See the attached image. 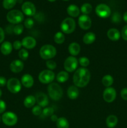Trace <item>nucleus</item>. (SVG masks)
Segmentation results:
<instances>
[{
  "label": "nucleus",
  "instance_id": "f257e3e1",
  "mask_svg": "<svg viewBox=\"0 0 127 128\" xmlns=\"http://www.w3.org/2000/svg\"><path fill=\"white\" fill-rule=\"evenodd\" d=\"M90 80V72L85 68L77 69L73 76V82L75 86L83 88L87 86Z\"/></svg>",
  "mask_w": 127,
  "mask_h": 128
},
{
  "label": "nucleus",
  "instance_id": "f03ea898",
  "mask_svg": "<svg viewBox=\"0 0 127 128\" xmlns=\"http://www.w3.org/2000/svg\"><path fill=\"white\" fill-rule=\"evenodd\" d=\"M47 91L49 97L54 101H59L63 96V90L59 84L56 82H52L47 88Z\"/></svg>",
  "mask_w": 127,
  "mask_h": 128
},
{
  "label": "nucleus",
  "instance_id": "7ed1b4c3",
  "mask_svg": "<svg viewBox=\"0 0 127 128\" xmlns=\"http://www.w3.org/2000/svg\"><path fill=\"white\" fill-rule=\"evenodd\" d=\"M57 50L54 46L51 44H45L41 48L39 54L41 58L45 60H49L56 56Z\"/></svg>",
  "mask_w": 127,
  "mask_h": 128
},
{
  "label": "nucleus",
  "instance_id": "20e7f679",
  "mask_svg": "<svg viewBox=\"0 0 127 128\" xmlns=\"http://www.w3.org/2000/svg\"><path fill=\"white\" fill-rule=\"evenodd\" d=\"M6 19L10 23L17 24L24 20V14L19 10H13L7 12Z\"/></svg>",
  "mask_w": 127,
  "mask_h": 128
},
{
  "label": "nucleus",
  "instance_id": "39448f33",
  "mask_svg": "<svg viewBox=\"0 0 127 128\" xmlns=\"http://www.w3.org/2000/svg\"><path fill=\"white\" fill-rule=\"evenodd\" d=\"M75 27V21L72 18H66L61 24V30L65 34H70L73 32Z\"/></svg>",
  "mask_w": 127,
  "mask_h": 128
},
{
  "label": "nucleus",
  "instance_id": "423d86ee",
  "mask_svg": "<svg viewBox=\"0 0 127 128\" xmlns=\"http://www.w3.org/2000/svg\"><path fill=\"white\" fill-rule=\"evenodd\" d=\"M39 80L42 84H51L55 78V74L52 71L46 70L41 71L38 76Z\"/></svg>",
  "mask_w": 127,
  "mask_h": 128
},
{
  "label": "nucleus",
  "instance_id": "0eeeda50",
  "mask_svg": "<svg viewBox=\"0 0 127 128\" xmlns=\"http://www.w3.org/2000/svg\"><path fill=\"white\" fill-rule=\"evenodd\" d=\"M1 120L5 125L8 126H12L16 124L18 118L16 114L9 111V112H4L2 114Z\"/></svg>",
  "mask_w": 127,
  "mask_h": 128
},
{
  "label": "nucleus",
  "instance_id": "6e6552de",
  "mask_svg": "<svg viewBox=\"0 0 127 128\" xmlns=\"http://www.w3.org/2000/svg\"><path fill=\"white\" fill-rule=\"evenodd\" d=\"M7 90L13 94L18 93L21 90V83L19 80L16 78H10L7 81Z\"/></svg>",
  "mask_w": 127,
  "mask_h": 128
},
{
  "label": "nucleus",
  "instance_id": "1a4fd4ad",
  "mask_svg": "<svg viewBox=\"0 0 127 128\" xmlns=\"http://www.w3.org/2000/svg\"><path fill=\"white\" fill-rule=\"evenodd\" d=\"M78 60L74 56H68L65 60L64 67L67 72H72L75 71L78 66Z\"/></svg>",
  "mask_w": 127,
  "mask_h": 128
},
{
  "label": "nucleus",
  "instance_id": "9d476101",
  "mask_svg": "<svg viewBox=\"0 0 127 128\" xmlns=\"http://www.w3.org/2000/svg\"><path fill=\"white\" fill-rule=\"evenodd\" d=\"M95 12L100 18H107L110 16L111 10L108 5L105 4H100L96 7Z\"/></svg>",
  "mask_w": 127,
  "mask_h": 128
},
{
  "label": "nucleus",
  "instance_id": "9b49d317",
  "mask_svg": "<svg viewBox=\"0 0 127 128\" xmlns=\"http://www.w3.org/2000/svg\"><path fill=\"white\" fill-rule=\"evenodd\" d=\"M21 9H22V13L26 14V16H32L36 14V9L35 5L30 1H26L24 2Z\"/></svg>",
  "mask_w": 127,
  "mask_h": 128
},
{
  "label": "nucleus",
  "instance_id": "f8f14e48",
  "mask_svg": "<svg viewBox=\"0 0 127 128\" xmlns=\"http://www.w3.org/2000/svg\"><path fill=\"white\" fill-rule=\"evenodd\" d=\"M117 96V92L113 88L108 87L103 92V100L107 102H112L115 101Z\"/></svg>",
  "mask_w": 127,
  "mask_h": 128
},
{
  "label": "nucleus",
  "instance_id": "ddd939ff",
  "mask_svg": "<svg viewBox=\"0 0 127 128\" xmlns=\"http://www.w3.org/2000/svg\"><path fill=\"white\" fill-rule=\"evenodd\" d=\"M80 28L83 30H87L90 28L92 26V20L90 18L85 14L81 15L78 20Z\"/></svg>",
  "mask_w": 127,
  "mask_h": 128
},
{
  "label": "nucleus",
  "instance_id": "4468645a",
  "mask_svg": "<svg viewBox=\"0 0 127 128\" xmlns=\"http://www.w3.org/2000/svg\"><path fill=\"white\" fill-rule=\"evenodd\" d=\"M36 102L41 107H46L49 104L48 96L45 93L39 92L36 94Z\"/></svg>",
  "mask_w": 127,
  "mask_h": 128
},
{
  "label": "nucleus",
  "instance_id": "2eb2a0df",
  "mask_svg": "<svg viewBox=\"0 0 127 128\" xmlns=\"http://www.w3.org/2000/svg\"><path fill=\"white\" fill-rule=\"evenodd\" d=\"M22 46L27 50H32L36 46V40L32 36H26L22 39Z\"/></svg>",
  "mask_w": 127,
  "mask_h": 128
},
{
  "label": "nucleus",
  "instance_id": "dca6fc26",
  "mask_svg": "<svg viewBox=\"0 0 127 128\" xmlns=\"http://www.w3.org/2000/svg\"><path fill=\"white\" fill-rule=\"evenodd\" d=\"M10 70L12 72L18 73L22 71L24 68V63L22 61L19 60H14L10 64Z\"/></svg>",
  "mask_w": 127,
  "mask_h": 128
},
{
  "label": "nucleus",
  "instance_id": "f3484780",
  "mask_svg": "<svg viewBox=\"0 0 127 128\" xmlns=\"http://www.w3.org/2000/svg\"><path fill=\"white\" fill-rule=\"evenodd\" d=\"M21 84L25 88H29L34 84V79L29 74H25L21 78Z\"/></svg>",
  "mask_w": 127,
  "mask_h": 128
},
{
  "label": "nucleus",
  "instance_id": "a211bd4d",
  "mask_svg": "<svg viewBox=\"0 0 127 128\" xmlns=\"http://www.w3.org/2000/svg\"><path fill=\"white\" fill-rule=\"evenodd\" d=\"M121 36L120 31L116 28H111L107 31V37L113 41H117L119 40Z\"/></svg>",
  "mask_w": 127,
  "mask_h": 128
},
{
  "label": "nucleus",
  "instance_id": "6ab92c4d",
  "mask_svg": "<svg viewBox=\"0 0 127 128\" xmlns=\"http://www.w3.org/2000/svg\"><path fill=\"white\" fill-rule=\"evenodd\" d=\"M12 44L9 41H4L2 42L1 44L0 50H1V52L2 54L5 55H9L12 51Z\"/></svg>",
  "mask_w": 127,
  "mask_h": 128
},
{
  "label": "nucleus",
  "instance_id": "aec40b11",
  "mask_svg": "<svg viewBox=\"0 0 127 128\" xmlns=\"http://www.w3.org/2000/svg\"><path fill=\"white\" fill-rule=\"evenodd\" d=\"M67 96L69 98L70 100H75L78 98L79 94V91L77 86H71L67 90Z\"/></svg>",
  "mask_w": 127,
  "mask_h": 128
},
{
  "label": "nucleus",
  "instance_id": "412c9836",
  "mask_svg": "<svg viewBox=\"0 0 127 128\" xmlns=\"http://www.w3.org/2000/svg\"><path fill=\"white\" fill-rule=\"evenodd\" d=\"M68 50L69 53L72 56H77V55L79 54L80 51V45L77 42H72L68 46Z\"/></svg>",
  "mask_w": 127,
  "mask_h": 128
},
{
  "label": "nucleus",
  "instance_id": "4be33fe9",
  "mask_svg": "<svg viewBox=\"0 0 127 128\" xmlns=\"http://www.w3.org/2000/svg\"><path fill=\"white\" fill-rule=\"evenodd\" d=\"M67 12L71 17L76 18L79 16L80 10L77 6L75 4H70L67 8Z\"/></svg>",
  "mask_w": 127,
  "mask_h": 128
},
{
  "label": "nucleus",
  "instance_id": "5701e85b",
  "mask_svg": "<svg viewBox=\"0 0 127 128\" xmlns=\"http://www.w3.org/2000/svg\"><path fill=\"white\" fill-rule=\"evenodd\" d=\"M118 118L115 115H110L106 120V124L108 128H113L118 124Z\"/></svg>",
  "mask_w": 127,
  "mask_h": 128
},
{
  "label": "nucleus",
  "instance_id": "b1692460",
  "mask_svg": "<svg viewBox=\"0 0 127 128\" xmlns=\"http://www.w3.org/2000/svg\"><path fill=\"white\" fill-rule=\"evenodd\" d=\"M96 40V36L93 32H88L86 33L83 37V42L85 44H91Z\"/></svg>",
  "mask_w": 127,
  "mask_h": 128
},
{
  "label": "nucleus",
  "instance_id": "393cba45",
  "mask_svg": "<svg viewBox=\"0 0 127 128\" xmlns=\"http://www.w3.org/2000/svg\"><path fill=\"white\" fill-rule=\"evenodd\" d=\"M36 102V98L32 95H29V96H27L24 100V106L27 108H31L34 107Z\"/></svg>",
  "mask_w": 127,
  "mask_h": 128
},
{
  "label": "nucleus",
  "instance_id": "a878e982",
  "mask_svg": "<svg viewBox=\"0 0 127 128\" xmlns=\"http://www.w3.org/2000/svg\"><path fill=\"white\" fill-rule=\"evenodd\" d=\"M56 126L57 128H69V122L65 118L61 117L57 120Z\"/></svg>",
  "mask_w": 127,
  "mask_h": 128
},
{
  "label": "nucleus",
  "instance_id": "bb28decb",
  "mask_svg": "<svg viewBox=\"0 0 127 128\" xmlns=\"http://www.w3.org/2000/svg\"><path fill=\"white\" fill-rule=\"evenodd\" d=\"M68 73L67 71H61V72H59L57 75V77H56V80L58 81L59 82H61V83H63V82H66V81L68 80Z\"/></svg>",
  "mask_w": 127,
  "mask_h": 128
},
{
  "label": "nucleus",
  "instance_id": "cd10ccee",
  "mask_svg": "<svg viewBox=\"0 0 127 128\" xmlns=\"http://www.w3.org/2000/svg\"><path fill=\"white\" fill-rule=\"evenodd\" d=\"M113 81H114L113 78L110 74H107L105 75V76H103L102 80L103 85L107 88L110 87V86L113 84Z\"/></svg>",
  "mask_w": 127,
  "mask_h": 128
},
{
  "label": "nucleus",
  "instance_id": "c85d7f7f",
  "mask_svg": "<svg viewBox=\"0 0 127 128\" xmlns=\"http://www.w3.org/2000/svg\"><path fill=\"white\" fill-rule=\"evenodd\" d=\"M54 110L53 108H45L42 110V114H41V118H46L49 117V116H51L52 114H54Z\"/></svg>",
  "mask_w": 127,
  "mask_h": 128
},
{
  "label": "nucleus",
  "instance_id": "c756f323",
  "mask_svg": "<svg viewBox=\"0 0 127 128\" xmlns=\"http://www.w3.org/2000/svg\"><path fill=\"white\" fill-rule=\"evenodd\" d=\"M54 40L56 43L59 44H61L65 41L64 34L62 32H56V34L54 36Z\"/></svg>",
  "mask_w": 127,
  "mask_h": 128
},
{
  "label": "nucleus",
  "instance_id": "7c9ffc66",
  "mask_svg": "<svg viewBox=\"0 0 127 128\" xmlns=\"http://www.w3.org/2000/svg\"><path fill=\"white\" fill-rule=\"evenodd\" d=\"M17 0H3L2 6L6 10H11L16 4Z\"/></svg>",
  "mask_w": 127,
  "mask_h": 128
},
{
  "label": "nucleus",
  "instance_id": "2f4dec72",
  "mask_svg": "<svg viewBox=\"0 0 127 128\" xmlns=\"http://www.w3.org/2000/svg\"><path fill=\"white\" fill-rule=\"evenodd\" d=\"M81 12L83 14H88L91 12L92 11V6L89 3H85L81 6Z\"/></svg>",
  "mask_w": 127,
  "mask_h": 128
},
{
  "label": "nucleus",
  "instance_id": "473e14b6",
  "mask_svg": "<svg viewBox=\"0 0 127 128\" xmlns=\"http://www.w3.org/2000/svg\"><path fill=\"white\" fill-rule=\"evenodd\" d=\"M18 56L21 60L26 61L29 57V52L25 49H21L18 52Z\"/></svg>",
  "mask_w": 127,
  "mask_h": 128
},
{
  "label": "nucleus",
  "instance_id": "72a5a7b5",
  "mask_svg": "<svg viewBox=\"0 0 127 128\" xmlns=\"http://www.w3.org/2000/svg\"><path fill=\"white\" fill-rule=\"evenodd\" d=\"M24 30V26L21 24H17L14 26L13 32L16 35H20L22 33Z\"/></svg>",
  "mask_w": 127,
  "mask_h": 128
},
{
  "label": "nucleus",
  "instance_id": "f704fd0d",
  "mask_svg": "<svg viewBox=\"0 0 127 128\" xmlns=\"http://www.w3.org/2000/svg\"><path fill=\"white\" fill-rule=\"evenodd\" d=\"M121 21H122V16L118 12H114L112 16V22L113 23L118 24L120 23Z\"/></svg>",
  "mask_w": 127,
  "mask_h": 128
},
{
  "label": "nucleus",
  "instance_id": "c9c22d12",
  "mask_svg": "<svg viewBox=\"0 0 127 128\" xmlns=\"http://www.w3.org/2000/svg\"><path fill=\"white\" fill-rule=\"evenodd\" d=\"M78 62L83 68L88 66L90 64V61L87 57H80L78 59Z\"/></svg>",
  "mask_w": 127,
  "mask_h": 128
},
{
  "label": "nucleus",
  "instance_id": "e433bc0d",
  "mask_svg": "<svg viewBox=\"0 0 127 128\" xmlns=\"http://www.w3.org/2000/svg\"><path fill=\"white\" fill-rule=\"evenodd\" d=\"M42 107H41L39 105L34 106L32 109V113L34 116H41V114H42Z\"/></svg>",
  "mask_w": 127,
  "mask_h": 128
},
{
  "label": "nucleus",
  "instance_id": "4c0bfd02",
  "mask_svg": "<svg viewBox=\"0 0 127 128\" xmlns=\"http://www.w3.org/2000/svg\"><path fill=\"white\" fill-rule=\"evenodd\" d=\"M34 21L31 18H28L26 19L24 21V26L27 29L32 28V27L34 26Z\"/></svg>",
  "mask_w": 127,
  "mask_h": 128
},
{
  "label": "nucleus",
  "instance_id": "58836bf2",
  "mask_svg": "<svg viewBox=\"0 0 127 128\" xmlns=\"http://www.w3.org/2000/svg\"><path fill=\"white\" fill-rule=\"evenodd\" d=\"M46 66H47V68L49 70L52 71V70H55V69L56 68L57 64H56V62H55L54 61H53V60H47V61H46Z\"/></svg>",
  "mask_w": 127,
  "mask_h": 128
},
{
  "label": "nucleus",
  "instance_id": "ea45409f",
  "mask_svg": "<svg viewBox=\"0 0 127 128\" xmlns=\"http://www.w3.org/2000/svg\"><path fill=\"white\" fill-rule=\"evenodd\" d=\"M121 35H122V38L125 41H127V25H125L123 28L122 30V32H121Z\"/></svg>",
  "mask_w": 127,
  "mask_h": 128
},
{
  "label": "nucleus",
  "instance_id": "a19ab883",
  "mask_svg": "<svg viewBox=\"0 0 127 128\" xmlns=\"http://www.w3.org/2000/svg\"><path fill=\"white\" fill-rule=\"evenodd\" d=\"M22 46V42H21V41H18V40H17V41H15L14 42H13V44H12V47H13L14 49L16 50H21Z\"/></svg>",
  "mask_w": 127,
  "mask_h": 128
},
{
  "label": "nucleus",
  "instance_id": "79ce46f5",
  "mask_svg": "<svg viewBox=\"0 0 127 128\" xmlns=\"http://www.w3.org/2000/svg\"><path fill=\"white\" fill-rule=\"evenodd\" d=\"M120 95L123 100L127 101V88H124L122 89L120 92Z\"/></svg>",
  "mask_w": 127,
  "mask_h": 128
},
{
  "label": "nucleus",
  "instance_id": "37998d69",
  "mask_svg": "<svg viewBox=\"0 0 127 128\" xmlns=\"http://www.w3.org/2000/svg\"><path fill=\"white\" fill-rule=\"evenodd\" d=\"M6 109V102L2 100H0V114L3 113Z\"/></svg>",
  "mask_w": 127,
  "mask_h": 128
},
{
  "label": "nucleus",
  "instance_id": "c03bdc74",
  "mask_svg": "<svg viewBox=\"0 0 127 128\" xmlns=\"http://www.w3.org/2000/svg\"><path fill=\"white\" fill-rule=\"evenodd\" d=\"M7 84L6 79L3 76H0V87H3Z\"/></svg>",
  "mask_w": 127,
  "mask_h": 128
},
{
  "label": "nucleus",
  "instance_id": "a18cd8bd",
  "mask_svg": "<svg viewBox=\"0 0 127 128\" xmlns=\"http://www.w3.org/2000/svg\"><path fill=\"white\" fill-rule=\"evenodd\" d=\"M5 34H4V31L3 29L2 28L0 27V43L2 42L4 40Z\"/></svg>",
  "mask_w": 127,
  "mask_h": 128
},
{
  "label": "nucleus",
  "instance_id": "49530a36",
  "mask_svg": "<svg viewBox=\"0 0 127 128\" xmlns=\"http://www.w3.org/2000/svg\"><path fill=\"white\" fill-rule=\"evenodd\" d=\"M51 121H53V122H57V120H58V118L56 115L55 114H52V116H51Z\"/></svg>",
  "mask_w": 127,
  "mask_h": 128
},
{
  "label": "nucleus",
  "instance_id": "de8ad7c7",
  "mask_svg": "<svg viewBox=\"0 0 127 128\" xmlns=\"http://www.w3.org/2000/svg\"><path fill=\"white\" fill-rule=\"evenodd\" d=\"M123 18V20H124L125 22L126 23H127V11L124 13Z\"/></svg>",
  "mask_w": 127,
  "mask_h": 128
},
{
  "label": "nucleus",
  "instance_id": "09e8293b",
  "mask_svg": "<svg viewBox=\"0 0 127 128\" xmlns=\"http://www.w3.org/2000/svg\"><path fill=\"white\" fill-rule=\"evenodd\" d=\"M1 96H2V91H1V90L0 89V98L1 97Z\"/></svg>",
  "mask_w": 127,
  "mask_h": 128
},
{
  "label": "nucleus",
  "instance_id": "8fccbe9b",
  "mask_svg": "<svg viewBox=\"0 0 127 128\" xmlns=\"http://www.w3.org/2000/svg\"><path fill=\"white\" fill-rule=\"evenodd\" d=\"M49 1H50V2H54V1H56V0H48Z\"/></svg>",
  "mask_w": 127,
  "mask_h": 128
},
{
  "label": "nucleus",
  "instance_id": "3c124183",
  "mask_svg": "<svg viewBox=\"0 0 127 128\" xmlns=\"http://www.w3.org/2000/svg\"><path fill=\"white\" fill-rule=\"evenodd\" d=\"M63 1H68V0H63Z\"/></svg>",
  "mask_w": 127,
  "mask_h": 128
},
{
  "label": "nucleus",
  "instance_id": "603ef678",
  "mask_svg": "<svg viewBox=\"0 0 127 128\" xmlns=\"http://www.w3.org/2000/svg\"><path fill=\"white\" fill-rule=\"evenodd\" d=\"M0 121H1V117H0Z\"/></svg>",
  "mask_w": 127,
  "mask_h": 128
}]
</instances>
